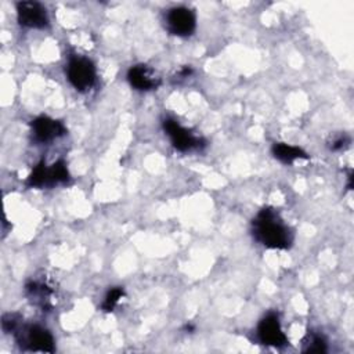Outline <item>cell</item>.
I'll return each mask as SVG.
<instances>
[{
    "label": "cell",
    "mask_w": 354,
    "mask_h": 354,
    "mask_svg": "<svg viewBox=\"0 0 354 354\" xmlns=\"http://www.w3.org/2000/svg\"><path fill=\"white\" fill-rule=\"evenodd\" d=\"M66 76L69 83L79 91H86L93 87L95 82V66L84 57H72L66 66Z\"/></svg>",
    "instance_id": "obj_3"
},
{
    "label": "cell",
    "mask_w": 354,
    "mask_h": 354,
    "mask_svg": "<svg viewBox=\"0 0 354 354\" xmlns=\"http://www.w3.org/2000/svg\"><path fill=\"white\" fill-rule=\"evenodd\" d=\"M252 232L257 242L270 249H288L293 232L272 207H263L252 221Z\"/></svg>",
    "instance_id": "obj_1"
},
{
    "label": "cell",
    "mask_w": 354,
    "mask_h": 354,
    "mask_svg": "<svg viewBox=\"0 0 354 354\" xmlns=\"http://www.w3.org/2000/svg\"><path fill=\"white\" fill-rule=\"evenodd\" d=\"M257 337L266 346L283 347L288 344V339L281 328L279 318L275 313H268L257 325Z\"/></svg>",
    "instance_id": "obj_6"
},
{
    "label": "cell",
    "mask_w": 354,
    "mask_h": 354,
    "mask_svg": "<svg viewBox=\"0 0 354 354\" xmlns=\"http://www.w3.org/2000/svg\"><path fill=\"white\" fill-rule=\"evenodd\" d=\"M15 336L18 344L30 351H43V353H53L54 351V339L51 333L39 326V325H28L22 329L15 330Z\"/></svg>",
    "instance_id": "obj_2"
},
{
    "label": "cell",
    "mask_w": 354,
    "mask_h": 354,
    "mask_svg": "<svg viewBox=\"0 0 354 354\" xmlns=\"http://www.w3.org/2000/svg\"><path fill=\"white\" fill-rule=\"evenodd\" d=\"M304 351L306 353H325L326 351V343L321 336L313 335L308 339V342L306 343Z\"/></svg>",
    "instance_id": "obj_14"
},
{
    "label": "cell",
    "mask_w": 354,
    "mask_h": 354,
    "mask_svg": "<svg viewBox=\"0 0 354 354\" xmlns=\"http://www.w3.org/2000/svg\"><path fill=\"white\" fill-rule=\"evenodd\" d=\"M26 292L30 297H35V299H39V300H44L51 293V290L46 285L39 283V282H33V281L26 285Z\"/></svg>",
    "instance_id": "obj_13"
},
{
    "label": "cell",
    "mask_w": 354,
    "mask_h": 354,
    "mask_svg": "<svg viewBox=\"0 0 354 354\" xmlns=\"http://www.w3.org/2000/svg\"><path fill=\"white\" fill-rule=\"evenodd\" d=\"M17 18L21 26L43 29L48 25L46 8L37 1H19L17 4Z\"/></svg>",
    "instance_id": "obj_7"
},
{
    "label": "cell",
    "mask_w": 354,
    "mask_h": 354,
    "mask_svg": "<svg viewBox=\"0 0 354 354\" xmlns=\"http://www.w3.org/2000/svg\"><path fill=\"white\" fill-rule=\"evenodd\" d=\"M272 155L282 163L290 165L297 159H307L308 155L299 147L289 145L286 142H275L272 145Z\"/></svg>",
    "instance_id": "obj_10"
},
{
    "label": "cell",
    "mask_w": 354,
    "mask_h": 354,
    "mask_svg": "<svg viewBox=\"0 0 354 354\" xmlns=\"http://www.w3.org/2000/svg\"><path fill=\"white\" fill-rule=\"evenodd\" d=\"M69 180V171L66 163L62 159L54 162L50 167H46V187L62 184Z\"/></svg>",
    "instance_id": "obj_11"
},
{
    "label": "cell",
    "mask_w": 354,
    "mask_h": 354,
    "mask_svg": "<svg viewBox=\"0 0 354 354\" xmlns=\"http://www.w3.org/2000/svg\"><path fill=\"white\" fill-rule=\"evenodd\" d=\"M127 80L131 84V87L140 91L153 90L160 84V79L153 73V71L149 66L144 64L131 66L127 72Z\"/></svg>",
    "instance_id": "obj_9"
},
{
    "label": "cell",
    "mask_w": 354,
    "mask_h": 354,
    "mask_svg": "<svg viewBox=\"0 0 354 354\" xmlns=\"http://www.w3.org/2000/svg\"><path fill=\"white\" fill-rule=\"evenodd\" d=\"M32 133L36 141L48 142L54 138L64 136L66 133V129L59 120L48 116H39L32 120Z\"/></svg>",
    "instance_id": "obj_8"
},
{
    "label": "cell",
    "mask_w": 354,
    "mask_h": 354,
    "mask_svg": "<svg viewBox=\"0 0 354 354\" xmlns=\"http://www.w3.org/2000/svg\"><path fill=\"white\" fill-rule=\"evenodd\" d=\"M1 326L3 329L10 333V332H15L18 328H19V319L15 314H7L3 317V321H1Z\"/></svg>",
    "instance_id": "obj_15"
},
{
    "label": "cell",
    "mask_w": 354,
    "mask_h": 354,
    "mask_svg": "<svg viewBox=\"0 0 354 354\" xmlns=\"http://www.w3.org/2000/svg\"><path fill=\"white\" fill-rule=\"evenodd\" d=\"M123 295H124V290H123V288H120V286H115V288H112V289H109L108 290V293L105 295V297H104V301H102V304H101V308L104 310V311H112L115 307H116V304L119 303V300L123 297Z\"/></svg>",
    "instance_id": "obj_12"
},
{
    "label": "cell",
    "mask_w": 354,
    "mask_h": 354,
    "mask_svg": "<svg viewBox=\"0 0 354 354\" xmlns=\"http://www.w3.org/2000/svg\"><path fill=\"white\" fill-rule=\"evenodd\" d=\"M166 26L171 35L189 36L196 26L195 14L187 7H174L166 14Z\"/></svg>",
    "instance_id": "obj_5"
},
{
    "label": "cell",
    "mask_w": 354,
    "mask_h": 354,
    "mask_svg": "<svg viewBox=\"0 0 354 354\" xmlns=\"http://www.w3.org/2000/svg\"><path fill=\"white\" fill-rule=\"evenodd\" d=\"M163 130L169 136L173 147L180 152L198 149L203 145V140H201L199 137H195L189 130L183 127L174 119H170V118L165 119L163 120Z\"/></svg>",
    "instance_id": "obj_4"
},
{
    "label": "cell",
    "mask_w": 354,
    "mask_h": 354,
    "mask_svg": "<svg viewBox=\"0 0 354 354\" xmlns=\"http://www.w3.org/2000/svg\"><path fill=\"white\" fill-rule=\"evenodd\" d=\"M348 142H350V140H348L346 136H340L339 138H336V140H333V141H332L330 149H333V151L342 149V148L347 147V145H348Z\"/></svg>",
    "instance_id": "obj_16"
}]
</instances>
